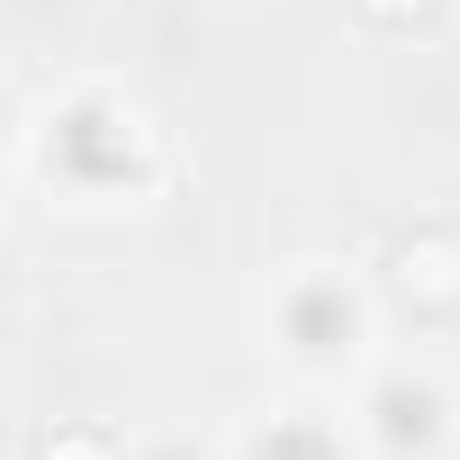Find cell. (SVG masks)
<instances>
[{
	"label": "cell",
	"mask_w": 460,
	"mask_h": 460,
	"mask_svg": "<svg viewBox=\"0 0 460 460\" xmlns=\"http://www.w3.org/2000/svg\"><path fill=\"white\" fill-rule=\"evenodd\" d=\"M10 172L64 208V217H127V208H154L163 181H172V136L154 118V100L127 82V73H64L46 82L28 109H19V145H10Z\"/></svg>",
	"instance_id": "6da1fadb"
},
{
	"label": "cell",
	"mask_w": 460,
	"mask_h": 460,
	"mask_svg": "<svg viewBox=\"0 0 460 460\" xmlns=\"http://www.w3.org/2000/svg\"><path fill=\"white\" fill-rule=\"evenodd\" d=\"M253 334H262V361H271L289 388H334V397H343V388L370 370V352H379V334H388V307H379V289H370L352 262L298 253V262H280V271L262 280Z\"/></svg>",
	"instance_id": "7a4b0ae2"
},
{
	"label": "cell",
	"mask_w": 460,
	"mask_h": 460,
	"mask_svg": "<svg viewBox=\"0 0 460 460\" xmlns=\"http://www.w3.org/2000/svg\"><path fill=\"white\" fill-rule=\"evenodd\" d=\"M343 415L370 460H451L460 451V379L433 352H370V370L343 388Z\"/></svg>",
	"instance_id": "3957f363"
},
{
	"label": "cell",
	"mask_w": 460,
	"mask_h": 460,
	"mask_svg": "<svg viewBox=\"0 0 460 460\" xmlns=\"http://www.w3.org/2000/svg\"><path fill=\"white\" fill-rule=\"evenodd\" d=\"M217 460H370V451H361L334 388H280V397H253L226 424Z\"/></svg>",
	"instance_id": "277c9868"
},
{
	"label": "cell",
	"mask_w": 460,
	"mask_h": 460,
	"mask_svg": "<svg viewBox=\"0 0 460 460\" xmlns=\"http://www.w3.org/2000/svg\"><path fill=\"white\" fill-rule=\"evenodd\" d=\"M379 307H406L424 334L460 325V235H442V226L397 235L388 244V271H379Z\"/></svg>",
	"instance_id": "5b68a950"
},
{
	"label": "cell",
	"mask_w": 460,
	"mask_h": 460,
	"mask_svg": "<svg viewBox=\"0 0 460 460\" xmlns=\"http://www.w3.org/2000/svg\"><path fill=\"white\" fill-rule=\"evenodd\" d=\"M28 460H127V433L118 424H55V433H37Z\"/></svg>",
	"instance_id": "8992f818"
},
{
	"label": "cell",
	"mask_w": 460,
	"mask_h": 460,
	"mask_svg": "<svg viewBox=\"0 0 460 460\" xmlns=\"http://www.w3.org/2000/svg\"><path fill=\"white\" fill-rule=\"evenodd\" d=\"M352 19H361L370 37H415V28L442 19V0H352Z\"/></svg>",
	"instance_id": "52a82bcc"
},
{
	"label": "cell",
	"mask_w": 460,
	"mask_h": 460,
	"mask_svg": "<svg viewBox=\"0 0 460 460\" xmlns=\"http://www.w3.org/2000/svg\"><path fill=\"white\" fill-rule=\"evenodd\" d=\"M127 460H217V442H190V433H163V442H127Z\"/></svg>",
	"instance_id": "ba28073f"
},
{
	"label": "cell",
	"mask_w": 460,
	"mask_h": 460,
	"mask_svg": "<svg viewBox=\"0 0 460 460\" xmlns=\"http://www.w3.org/2000/svg\"><path fill=\"white\" fill-rule=\"evenodd\" d=\"M10 181H19V172H10V154H0V208H10Z\"/></svg>",
	"instance_id": "9c48e42d"
}]
</instances>
